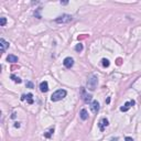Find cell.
<instances>
[{
	"label": "cell",
	"instance_id": "obj_1",
	"mask_svg": "<svg viewBox=\"0 0 141 141\" xmlns=\"http://www.w3.org/2000/svg\"><path fill=\"white\" fill-rule=\"evenodd\" d=\"M65 96H66V90H65V89H58L55 93L52 94L51 100H52V102H58V100L63 99Z\"/></svg>",
	"mask_w": 141,
	"mask_h": 141
},
{
	"label": "cell",
	"instance_id": "obj_2",
	"mask_svg": "<svg viewBox=\"0 0 141 141\" xmlns=\"http://www.w3.org/2000/svg\"><path fill=\"white\" fill-rule=\"evenodd\" d=\"M96 86H97V76H96V75H94V74L89 75L88 79H87V87H88V89L94 90L95 88H96Z\"/></svg>",
	"mask_w": 141,
	"mask_h": 141
},
{
	"label": "cell",
	"instance_id": "obj_3",
	"mask_svg": "<svg viewBox=\"0 0 141 141\" xmlns=\"http://www.w3.org/2000/svg\"><path fill=\"white\" fill-rule=\"evenodd\" d=\"M72 20H73L72 16H69V14H63V16L56 18L55 21H56L57 23H68V22L72 21Z\"/></svg>",
	"mask_w": 141,
	"mask_h": 141
},
{
	"label": "cell",
	"instance_id": "obj_4",
	"mask_svg": "<svg viewBox=\"0 0 141 141\" xmlns=\"http://www.w3.org/2000/svg\"><path fill=\"white\" fill-rule=\"evenodd\" d=\"M108 125H109L108 119H106V118L100 119V121H99V124H98V127H99V129H100V131H104L105 128L107 127Z\"/></svg>",
	"mask_w": 141,
	"mask_h": 141
},
{
	"label": "cell",
	"instance_id": "obj_5",
	"mask_svg": "<svg viewBox=\"0 0 141 141\" xmlns=\"http://www.w3.org/2000/svg\"><path fill=\"white\" fill-rule=\"evenodd\" d=\"M90 110H92L94 114H97L99 111V103L97 102V100L92 102V104H90Z\"/></svg>",
	"mask_w": 141,
	"mask_h": 141
},
{
	"label": "cell",
	"instance_id": "obj_6",
	"mask_svg": "<svg viewBox=\"0 0 141 141\" xmlns=\"http://www.w3.org/2000/svg\"><path fill=\"white\" fill-rule=\"evenodd\" d=\"M63 64H64V66L66 67V68H70L74 65V60L72 57H66V58L64 60Z\"/></svg>",
	"mask_w": 141,
	"mask_h": 141
},
{
	"label": "cell",
	"instance_id": "obj_7",
	"mask_svg": "<svg viewBox=\"0 0 141 141\" xmlns=\"http://www.w3.org/2000/svg\"><path fill=\"white\" fill-rule=\"evenodd\" d=\"M82 96H83L84 102H86V103H88V102H90V100H92V95L87 94L86 90H85L84 88H82Z\"/></svg>",
	"mask_w": 141,
	"mask_h": 141
},
{
	"label": "cell",
	"instance_id": "obj_8",
	"mask_svg": "<svg viewBox=\"0 0 141 141\" xmlns=\"http://www.w3.org/2000/svg\"><path fill=\"white\" fill-rule=\"evenodd\" d=\"M132 105H134L133 100H131V102H127V103H126V104L122 106V107H120V110H121V111H128L129 108L131 107Z\"/></svg>",
	"mask_w": 141,
	"mask_h": 141
},
{
	"label": "cell",
	"instance_id": "obj_9",
	"mask_svg": "<svg viewBox=\"0 0 141 141\" xmlns=\"http://www.w3.org/2000/svg\"><path fill=\"white\" fill-rule=\"evenodd\" d=\"M7 48H9V43L7 41H4V39H0V49H1V52L6 51Z\"/></svg>",
	"mask_w": 141,
	"mask_h": 141
},
{
	"label": "cell",
	"instance_id": "obj_10",
	"mask_svg": "<svg viewBox=\"0 0 141 141\" xmlns=\"http://www.w3.org/2000/svg\"><path fill=\"white\" fill-rule=\"evenodd\" d=\"M40 90H41L42 93H46L48 90H49V84H48V82H42L41 84H40Z\"/></svg>",
	"mask_w": 141,
	"mask_h": 141
},
{
	"label": "cell",
	"instance_id": "obj_11",
	"mask_svg": "<svg viewBox=\"0 0 141 141\" xmlns=\"http://www.w3.org/2000/svg\"><path fill=\"white\" fill-rule=\"evenodd\" d=\"M33 95L32 94H27V95H22V97H21V100H24V99H27V102L29 104H33V98H32Z\"/></svg>",
	"mask_w": 141,
	"mask_h": 141
},
{
	"label": "cell",
	"instance_id": "obj_12",
	"mask_svg": "<svg viewBox=\"0 0 141 141\" xmlns=\"http://www.w3.org/2000/svg\"><path fill=\"white\" fill-rule=\"evenodd\" d=\"M7 61L8 62H10V63H16V62H18V57L16 56V55H8V57H7Z\"/></svg>",
	"mask_w": 141,
	"mask_h": 141
},
{
	"label": "cell",
	"instance_id": "obj_13",
	"mask_svg": "<svg viewBox=\"0 0 141 141\" xmlns=\"http://www.w3.org/2000/svg\"><path fill=\"white\" fill-rule=\"evenodd\" d=\"M79 116H80V118H82L83 120H86V119L88 118L87 110H86V109H82V110H80V114H79Z\"/></svg>",
	"mask_w": 141,
	"mask_h": 141
},
{
	"label": "cell",
	"instance_id": "obj_14",
	"mask_svg": "<svg viewBox=\"0 0 141 141\" xmlns=\"http://www.w3.org/2000/svg\"><path fill=\"white\" fill-rule=\"evenodd\" d=\"M53 132H54V127L50 128L46 132H44V136H45L46 138H51V136H52V133H53Z\"/></svg>",
	"mask_w": 141,
	"mask_h": 141
},
{
	"label": "cell",
	"instance_id": "obj_15",
	"mask_svg": "<svg viewBox=\"0 0 141 141\" xmlns=\"http://www.w3.org/2000/svg\"><path fill=\"white\" fill-rule=\"evenodd\" d=\"M11 78L14 80V82H16V83H18V84H20V83H21L22 82V80H21V78H19L18 76H16V75H11Z\"/></svg>",
	"mask_w": 141,
	"mask_h": 141
},
{
	"label": "cell",
	"instance_id": "obj_16",
	"mask_svg": "<svg viewBox=\"0 0 141 141\" xmlns=\"http://www.w3.org/2000/svg\"><path fill=\"white\" fill-rule=\"evenodd\" d=\"M102 62H103V66H104V67H108V66H109V64H110L107 58H103V60H102Z\"/></svg>",
	"mask_w": 141,
	"mask_h": 141
},
{
	"label": "cell",
	"instance_id": "obj_17",
	"mask_svg": "<svg viewBox=\"0 0 141 141\" xmlns=\"http://www.w3.org/2000/svg\"><path fill=\"white\" fill-rule=\"evenodd\" d=\"M75 50H76V51L77 52H80V51H82V50H83V44H77L76 45V46H75Z\"/></svg>",
	"mask_w": 141,
	"mask_h": 141
},
{
	"label": "cell",
	"instance_id": "obj_18",
	"mask_svg": "<svg viewBox=\"0 0 141 141\" xmlns=\"http://www.w3.org/2000/svg\"><path fill=\"white\" fill-rule=\"evenodd\" d=\"M6 22H7L6 18H1V19H0V26H1V27H3L4 24H6Z\"/></svg>",
	"mask_w": 141,
	"mask_h": 141
},
{
	"label": "cell",
	"instance_id": "obj_19",
	"mask_svg": "<svg viewBox=\"0 0 141 141\" xmlns=\"http://www.w3.org/2000/svg\"><path fill=\"white\" fill-rule=\"evenodd\" d=\"M27 86L30 87V88H33V84H32L31 82H28V83H27Z\"/></svg>",
	"mask_w": 141,
	"mask_h": 141
},
{
	"label": "cell",
	"instance_id": "obj_20",
	"mask_svg": "<svg viewBox=\"0 0 141 141\" xmlns=\"http://www.w3.org/2000/svg\"><path fill=\"white\" fill-rule=\"evenodd\" d=\"M125 140H126V141H133V139H132V138H130V137H126Z\"/></svg>",
	"mask_w": 141,
	"mask_h": 141
},
{
	"label": "cell",
	"instance_id": "obj_21",
	"mask_svg": "<svg viewBox=\"0 0 141 141\" xmlns=\"http://www.w3.org/2000/svg\"><path fill=\"white\" fill-rule=\"evenodd\" d=\"M14 127H16V128H19V127H20V124H19V122H16V125H14Z\"/></svg>",
	"mask_w": 141,
	"mask_h": 141
},
{
	"label": "cell",
	"instance_id": "obj_22",
	"mask_svg": "<svg viewBox=\"0 0 141 141\" xmlns=\"http://www.w3.org/2000/svg\"><path fill=\"white\" fill-rule=\"evenodd\" d=\"M110 141H118V138H113V139L110 140Z\"/></svg>",
	"mask_w": 141,
	"mask_h": 141
}]
</instances>
